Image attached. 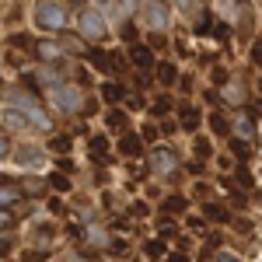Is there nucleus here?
Instances as JSON below:
<instances>
[{
  "label": "nucleus",
  "mask_w": 262,
  "mask_h": 262,
  "mask_svg": "<svg viewBox=\"0 0 262 262\" xmlns=\"http://www.w3.org/2000/svg\"><path fill=\"white\" fill-rule=\"evenodd\" d=\"M84 242L91 245V248H112V242H108V231H105V227H98V224H88Z\"/></svg>",
  "instance_id": "obj_16"
},
{
  "label": "nucleus",
  "mask_w": 262,
  "mask_h": 262,
  "mask_svg": "<svg viewBox=\"0 0 262 262\" xmlns=\"http://www.w3.org/2000/svg\"><path fill=\"white\" fill-rule=\"evenodd\" d=\"M88 60L95 63L98 70H105V74H122L129 56H122V53H105V49H98V46H95V49H88Z\"/></svg>",
  "instance_id": "obj_8"
},
{
  "label": "nucleus",
  "mask_w": 262,
  "mask_h": 262,
  "mask_svg": "<svg viewBox=\"0 0 262 262\" xmlns=\"http://www.w3.org/2000/svg\"><path fill=\"white\" fill-rule=\"evenodd\" d=\"M224 98H227V105L242 108V105H245V84H242V81H231V84H227V95H224Z\"/></svg>",
  "instance_id": "obj_22"
},
{
  "label": "nucleus",
  "mask_w": 262,
  "mask_h": 262,
  "mask_svg": "<svg viewBox=\"0 0 262 262\" xmlns=\"http://www.w3.org/2000/svg\"><path fill=\"white\" fill-rule=\"evenodd\" d=\"M210 126H213V133H217V137H231V119H224L221 112H213V116H210Z\"/></svg>",
  "instance_id": "obj_27"
},
{
  "label": "nucleus",
  "mask_w": 262,
  "mask_h": 262,
  "mask_svg": "<svg viewBox=\"0 0 262 262\" xmlns=\"http://www.w3.org/2000/svg\"><path fill=\"white\" fill-rule=\"evenodd\" d=\"M14 161H18L21 168H42L46 150H42V147H32V143H25V147H18V150H14Z\"/></svg>",
  "instance_id": "obj_12"
},
{
  "label": "nucleus",
  "mask_w": 262,
  "mask_h": 262,
  "mask_svg": "<svg viewBox=\"0 0 262 262\" xmlns=\"http://www.w3.org/2000/svg\"><path fill=\"white\" fill-rule=\"evenodd\" d=\"M105 126H108V129H119V133H126V126H129V116H126L122 108H116V105H112V108L105 112Z\"/></svg>",
  "instance_id": "obj_21"
},
{
  "label": "nucleus",
  "mask_w": 262,
  "mask_h": 262,
  "mask_svg": "<svg viewBox=\"0 0 262 262\" xmlns=\"http://www.w3.org/2000/svg\"><path fill=\"white\" fill-rule=\"evenodd\" d=\"M32 53H35V60L46 63V67H63V63H67L63 46H60V42H53V39H35V42H32Z\"/></svg>",
  "instance_id": "obj_7"
},
{
  "label": "nucleus",
  "mask_w": 262,
  "mask_h": 262,
  "mask_svg": "<svg viewBox=\"0 0 262 262\" xmlns=\"http://www.w3.org/2000/svg\"><path fill=\"white\" fill-rule=\"evenodd\" d=\"M213 262H242V259H238L234 252H217V259H213Z\"/></svg>",
  "instance_id": "obj_38"
},
{
  "label": "nucleus",
  "mask_w": 262,
  "mask_h": 262,
  "mask_svg": "<svg viewBox=\"0 0 262 262\" xmlns=\"http://www.w3.org/2000/svg\"><path fill=\"white\" fill-rule=\"evenodd\" d=\"M35 234H39V242H49V238H53V231H49V227H35Z\"/></svg>",
  "instance_id": "obj_43"
},
{
  "label": "nucleus",
  "mask_w": 262,
  "mask_h": 262,
  "mask_svg": "<svg viewBox=\"0 0 262 262\" xmlns=\"http://www.w3.org/2000/svg\"><path fill=\"white\" fill-rule=\"evenodd\" d=\"M231 150H234L238 161H248V158H252V150H248V143H245L242 137H231Z\"/></svg>",
  "instance_id": "obj_29"
},
{
  "label": "nucleus",
  "mask_w": 262,
  "mask_h": 262,
  "mask_svg": "<svg viewBox=\"0 0 262 262\" xmlns=\"http://www.w3.org/2000/svg\"><path fill=\"white\" fill-rule=\"evenodd\" d=\"M231 137L252 140V137H255V119H252V116H238V119L231 122Z\"/></svg>",
  "instance_id": "obj_18"
},
{
  "label": "nucleus",
  "mask_w": 262,
  "mask_h": 262,
  "mask_svg": "<svg viewBox=\"0 0 262 262\" xmlns=\"http://www.w3.org/2000/svg\"><path fill=\"white\" fill-rule=\"evenodd\" d=\"M116 150H119L122 158H140L143 154V137H137V133H122L119 143H116Z\"/></svg>",
  "instance_id": "obj_15"
},
{
  "label": "nucleus",
  "mask_w": 262,
  "mask_h": 262,
  "mask_svg": "<svg viewBox=\"0 0 262 262\" xmlns=\"http://www.w3.org/2000/svg\"><path fill=\"white\" fill-rule=\"evenodd\" d=\"M168 262H189V259H185V255H179V252H175V255H168Z\"/></svg>",
  "instance_id": "obj_46"
},
{
  "label": "nucleus",
  "mask_w": 262,
  "mask_h": 262,
  "mask_svg": "<svg viewBox=\"0 0 262 262\" xmlns=\"http://www.w3.org/2000/svg\"><path fill=\"white\" fill-rule=\"evenodd\" d=\"M168 105H171V101H168V98L161 95V98L154 101V112H158V116H164V112H168Z\"/></svg>",
  "instance_id": "obj_37"
},
{
  "label": "nucleus",
  "mask_w": 262,
  "mask_h": 262,
  "mask_svg": "<svg viewBox=\"0 0 262 262\" xmlns=\"http://www.w3.org/2000/svg\"><path fill=\"white\" fill-rule=\"evenodd\" d=\"M28 192H25V185L14 179H0V206H18Z\"/></svg>",
  "instance_id": "obj_11"
},
{
  "label": "nucleus",
  "mask_w": 262,
  "mask_h": 262,
  "mask_svg": "<svg viewBox=\"0 0 262 262\" xmlns=\"http://www.w3.org/2000/svg\"><path fill=\"white\" fill-rule=\"evenodd\" d=\"M185 206H189V203H185V196H179V192H175V196H168V200H164V213H185Z\"/></svg>",
  "instance_id": "obj_28"
},
{
  "label": "nucleus",
  "mask_w": 262,
  "mask_h": 262,
  "mask_svg": "<svg viewBox=\"0 0 262 262\" xmlns=\"http://www.w3.org/2000/svg\"><path fill=\"white\" fill-rule=\"evenodd\" d=\"M7 105H14L18 112H25V119L32 122L39 133H49V129H53V116L39 105V98H28L25 91H11V95H7Z\"/></svg>",
  "instance_id": "obj_2"
},
{
  "label": "nucleus",
  "mask_w": 262,
  "mask_h": 262,
  "mask_svg": "<svg viewBox=\"0 0 262 262\" xmlns=\"http://www.w3.org/2000/svg\"><path fill=\"white\" fill-rule=\"evenodd\" d=\"M227 35H231V28H224V25H217V28H213V39L227 42Z\"/></svg>",
  "instance_id": "obj_39"
},
{
  "label": "nucleus",
  "mask_w": 262,
  "mask_h": 262,
  "mask_svg": "<svg viewBox=\"0 0 262 262\" xmlns=\"http://www.w3.org/2000/svg\"><path fill=\"white\" fill-rule=\"evenodd\" d=\"M49 147H53V150H60V154H67V150H70V137H53Z\"/></svg>",
  "instance_id": "obj_33"
},
{
  "label": "nucleus",
  "mask_w": 262,
  "mask_h": 262,
  "mask_svg": "<svg viewBox=\"0 0 262 262\" xmlns=\"http://www.w3.org/2000/svg\"><path fill=\"white\" fill-rule=\"evenodd\" d=\"M206 101H210V105H221V91H217V88H210V91H206Z\"/></svg>",
  "instance_id": "obj_41"
},
{
  "label": "nucleus",
  "mask_w": 262,
  "mask_h": 262,
  "mask_svg": "<svg viewBox=\"0 0 262 262\" xmlns=\"http://www.w3.org/2000/svg\"><path fill=\"white\" fill-rule=\"evenodd\" d=\"M11 154H14V147H11V137H7V133H0V161H4V158H11Z\"/></svg>",
  "instance_id": "obj_32"
},
{
  "label": "nucleus",
  "mask_w": 262,
  "mask_h": 262,
  "mask_svg": "<svg viewBox=\"0 0 262 262\" xmlns=\"http://www.w3.org/2000/svg\"><path fill=\"white\" fill-rule=\"evenodd\" d=\"M74 25H77V35H81L84 42H91V46H101V42L108 39V21H105V14H101L98 7H91V4H84L81 11H77Z\"/></svg>",
  "instance_id": "obj_1"
},
{
  "label": "nucleus",
  "mask_w": 262,
  "mask_h": 262,
  "mask_svg": "<svg viewBox=\"0 0 262 262\" xmlns=\"http://www.w3.org/2000/svg\"><path fill=\"white\" fill-rule=\"evenodd\" d=\"M200 122H203V112L196 105H179V126L185 133H200Z\"/></svg>",
  "instance_id": "obj_13"
},
{
  "label": "nucleus",
  "mask_w": 262,
  "mask_h": 262,
  "mask_svg": "<svg viewBox=\"0 0 262 262\" xmlns=\"http://www.w3.org/2000/svg\"><path fill=\"white\" fill-rule=\"evenodd\" d=\"M147 168H150L154 175H175V171H179V150L168 147V143L150 147V150H147Z\"/></svg>",
  "instance_id": "obj_5"
},
{
  "label": "nucleus",
  "mask_w": 262,
  "mask_h": 262,
  "mask_svg": "<svg viewBox=\"0 0 262 262\" xmlns=\"http://www.w3.org/2000/svg\"><path fill=\"white\" fill-rule=\"evenodd\" d=\"M221 4H227V7H238V0H221Z\"/></svg>",
  "instance_id": "obj_47"
},
{
  "label": "nucleus",
  "mask_w": 262,
  "mask_h": 262,
  "mask_svg": "<svg viewBox=\"0 0 262 262\" xmlns=\"http://www.w3.org/2000/svg\"><path fill=\"white\" fill-rule=\"evenodd\" d=\"M49 213H63V203L56 200V196H53V200H49Z\"/></svg>",
  "instance_id": "obj_44"
},
{
  "label": "nucleus",
  "mask_w": 262,
  "mask_h": 262,
  "mask_svg": "<svg viewBox=\"0 0 262 262\" xmlns=\"http://www.w3.org/2000/svg\"><path fill=\"white\" fill-rule=\"evenodd\" d=\"M252 63L262 67V39H255V46H252Z\"/></svg>",
  "instance_id": "obj_35"
},
{
  "label": "nucleus",
  "mask_w": 262,
  "mask_h": 262,
  "mask_svg": "<svg viewBox=\"0 0 262 262\" xmlns=\"http://www.w3.org/2000/svg\"><path fill=\"white\" fill-rule=\"evenodd\" d=\"M0 119L7 122V129H28V126H32V122L25 119V112H18V108H14V105H7V108H4V116H0Z\"/></svg>",
  "instance_id": "obj_20"
},
{
  "label": "nucleus",
  "mask_w": 262,
  "mask_h": 262,
  "mask_svg": "<svg viewBox=\"0 0 262 262\" xmlns=\"http://www.w3.org/2000/svg\"><path fill=\"white\" fill-rule=\"evenodd\" d=\"M133 213H137V217H147L150 210H147V203H133Z\"/></svg>",
  "instance_id": "obj_42"
},
{
  "label": "nucleus",
  "mask_w": 262,
  "mask_h": 262,
  "mask_svg": "<svg viewBox=\"0 0 262 262\" xmlns=\"http://www.w3.org/2000/svg\"><path fill=\"white\" fill-rule=\"evenodd\" d=\"M49 98H53V108L63 112V116H74V112H84V88L74 81L60 84L56 91H49Z\"/></svg>",
  "instance_id": "obj_4"
},
{
  "label": "nucleus",
  "mask_w": 262,
  "mask_h": 262,
  "mask_svg": "<svg viewBox=\"0 0 262 262\" xmlns=\"http://www.w3.org/2000/svg\"><path fill=\"white\" fill-rule=\"evenodd\" d=\"M35 81H39V88L56 91L60 84H67V70H63V67H46V63H42L39 70H35Z\"/></svg>",
  "instance_id": "obj_9"
},
{
  "label": "nucleus",
  "mask_w": 262,
  "mask_h": 262,
  "mask_svg": "<svg viewBox=\"0 0 262 262\" xmlns=\"http://www.w3.org/2000/svg\"><path fill=\"white\" fill-rule=\"evenodd\" d=\"M158 81H161V88H171V84H179V67L171 60H164V63H158Z\"/></svg>",
  "instance_id": "obj_19"
},
{
  "label": "nucleus",
  "mask_w": 262,
  "mask_h": 262,
  "mask_svg": "<svg viewBox=\"0 0 262 262\" xmlns=\"http://www.w3.org/2000/svg\"><path fill=\"white\" fill-rule=\"evenodd\" d=\"M25 262H46V252H25Z\"/></svg>",
  "instance_id": "obj_40"
},
{
  "label": "nucleus",
  "mask_w": 262,
  "mask_h": 262,
  "mask_svg": "<svg viewBox=\"0 0 262 262\" xmlns=\"http://www.w3.org/2000/svg\"><path fill=\"white\" fill-rule=\"evenodd\" d=\"M175 7H179L182 14H192V7H196V0H171Z\"/></svg>",
  "instance_id": "obj_34"
},
{
  "label": "nucleus",
  "mask_w": 262,
  "mask_h": 262,
  "mask_svg": "<svg viewBox=\"0 0 262 262\" xmlns=\"http://www.w3.org/2000/svg\"><path fill=\"white\" fill-rule=\"evenodd\" d=\"M164 252V242H147V255H161Z\"/></svg>",
  "instance_id": "obj_36"
},
{
  "label": "nucleus",
  "mask_w": 262,
  "mask_h": 262,
  "mask_svg": "<svg viewBox=\"0 0 262 262\" xmlns=\"http://www.w3.org/2000/svg\"><path fill=\"white\" fill-rule=\"evenodd\" d=\"M108 11H112V18L119 21H129L133 14H140V0H108Z\"/></svg>",
  "instance_id": "obj_14"
},
{
  "label": "nucleus",
  "mask_w": 262,
  "mask_h": 262,
  "mask_svg": "<svg viewBox=\"0 0 262 262\" xmlns=\"http://www.w3.org/2000/svg\"><path fill=\"white\" fill-rule=\"evenodd\" d=\"M49 189H56V192H70V179H63L60 171L49 179Z\"/></svg>",
  "instance_id": "obj_31"
},
{
  "label": "nucleus",
  "mask_w": 262,
  "mask_h": 262,
  "mask_svg": "<svg viewBox=\"0 0 262 262\" xmlns=\"http://www.w3.org/2000/svg\"><path fill=\"white\" fill-rule=\"evenodd\" d=\"M32 18H35V25H39L42 32H63L70 14H67V7H63L60 0H39Z\"/></svg>",
  "instance_id": "obj_3"
},
{
  "label": "nucleus",
  "mask_w": 262,
  "mask_h": 262,
  "mask_svg": "<svg viewBox=\"0 0 262 262\" xmlns=\"http://www.w3.org/2000/svg\"><path fill=\"white\" fill-rule=\"evenodd\" d=\"M192 154H196V161H206V158L213 154V143H210V137H200V133H196V140H192Z\"/></svg>",
  "instance_id": "obj_24"
},
{
  "label": "nucleus",
  "mask_w": 262,
  "mask_h": 262,
  "mask_svg": "<svg viewBox=\"0 0 262 262\" xmlns=\"http://www.w3.org/2000/svg\"><path fill=\"white\" fill-rule=\"evenodd\" d=\"M129 63H133V67H140L143 74H147V70H158L154 49H150V46H140V42H133V46H129Z\"/></svg>",
  "instance_id": "obj_10"
},
{
  "label": "nucleus",
  "mask_w": 262,
  "mask_h": 262,
  "mask_svg": "<svg viewBox=\"0 0 262 262\" xmlns=\"http://www.w3.org/2000/svg\"><path fill=\"white\" fill-rule=\"evenodd\" d=\"M18 227V213L11 210V206H0V234H7V231H14Z\"/></svg>",
  "instance_id": "obj_25"
},
{
  "label": "nucleus",
  "mask_w": 262,
  "mask_h": 262,
  "mask_svg": "<svg viewBox=\"0 0 262 262\" xmlns=\"http://www.w3.org/2000/svg\"><path fill=\"white\" fill-rule=\"evenodd\" d=\"M126 84H119V81H105L101 84V98L108 101V105H119V101H126Z\"/></svg>",
  "instance_id": "obj_17"
},
{
  "label": "nucleus",
  "mask_w": 262,
  "mask_h": 262,
  "mask_svg": "<svg viewBox=\"0 0 262 262\" xmlns=\"http://www.w3.org/2000/svg\"><path fill=\"white\" fill-rule=\"evenodd\" d=\"M0 84H4V77H0Z\"/></svg>",
  "instance_id": "obj_48"
},
{
  "label": "nucleus",
  "mask_w": 262,
  "mask_h": 262,
  "mask_svg": "<svg viewBox=\"0 0 262 262\" xmlns=\"http://www.w3.org/2000/svg\"><path fill=\"white\" fill-rule=\"evenodd\" d=\"M203 213H206L210 221H217V224H231V213H227V210H221L217 203H206V206H203Z\"/></svg>",
  "instance_id": "obj_26"
},
{
  "label": "nucleus",
  "mask_w": 262,
  "mask_h": 262,
  "mask_svg": "<svg viewBox=\"0 0 262 262\" xmlns=\"http://www.w3.org/2000/svg\"><path fill=\"white\" fill-rule=\"evenodd\" d=\"M88 147H91V158H95L98 164L108 161V143H105V137H91V140H88Z\"/></svg>",
  "instance_id": "obj_23"
},
{
  "label": "nucleus",
  "mask_w": 262,
  "mask_h": 262,
  "mask_svg": "<svg viewBox=\"0 0 262 262\" xmlns=\"http://www.w3.org/2000/svg\"><path fill=\"white\" fill-rule=\"evenodd\" d=\"M210 25H213V14H210V11H203L200 18H196V35H200V39L210 35Z\"/></svg>",
  "instance_id": "obj_30"
},
{
  "label": "nucleus",
  "mask_w": 262,
  "mask_h": 262,
  "mask_svg": "<svg viewBox=\"0 0 262 262\" xmlns=\"http://www.w3.org/2000/svg\"><path fill=\"white\" fill-rule=\"evenodd\" d=\"M7 252H11V242H7V238H4V234H0V259H4V255H7Z\"/></svg>",
  "instance_id": "obj_45"
},
{
  "label": "nucleus",
  "mask_w": 262,
  "mask_h": 262,
  "mask_svg": "<svg viewBox=\"0 0 262 262\" xmlns=\"http://www.w3.org/2000/svg\"><path fill=\"white\" fill-rule=\"evenodd\" d=\"M140 18L143 25L150 28V32H168V25H171V11H168V4L164 0H143L140 4Z\"/></svg>",
  "instance_id": "obj_6"
}]
</instances>
